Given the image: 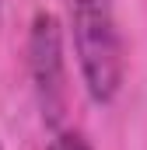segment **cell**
Returning a JSON list of instances; mask_svg holds the SVG:
<instances>
[{
  "label": "cell",
  "mask_w": 147,
  "mask_h": 150,
  "mask_svg": "<svg viewBox=\"0 0 147 150\" xmlns=\"http://www.w3.org/2000/svg\"><path fill=\"white\" fill-rule=\"evenodd\" d=\"M46 150H91V143H88L81 133H60Z\"/></svg>",
  "instance_id": "obj_3"
},
{
  "label": "cell",
  "mask_w": 147,
  "mask_h": 150,
  "mask_svg": "<svg viewBox=\"0 0 147 150\" xmlns=\"http://www.w3.org/2000/svg\"><path fill=\"white\" fill-rule=\"evenodd\" d=\"M28 74L35 87L42 119L60 126L67 112V56H63V32L56 14H35L28 32Z\"/></svg>",
  "instance_id": "obj_2"
},
{
  "label": "cell",
  "mask_w": 147,
  "mask_h": 150,
  "mask_svg": "<svg viewBox=\"0 0 147 150\" xmlns=\"http://www.w3.org/2000/svg\"><path fill=\"white\" fill-rule=\"evenodd\" d=\"M70 38L88 98L95 105L116 101L126 77V45L116 0H70Z\"/></svg>",
  "instance_id": "obj_1"
},
{
  "label": "cell",
  "mask_w": 147,
  "mask_h": 150,
  "mask_svg": "<svg viewBox=\"0 0 147 150\" xmlns=\"http://www.w3.org/2000/svg\"><path fill=\"white\" fill-rule=\"evenodd\" d=\"M0 25H4V0H0Z\"/></svg>",
  "instance_id": "obj_4"
}]
</instances>
